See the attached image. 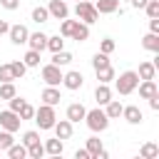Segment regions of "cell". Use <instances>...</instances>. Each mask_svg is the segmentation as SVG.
Listing matches in <instances>:
<instances>
[{
    "mask_svg": "<svg viewBox=\"0 0 159 159\" xmlns=\"http://www.w3.org/2000/svg\"><path fill=\"white\" fill-rule=\"evenodd\" d=\"M84 124L89 127V132L99 134V132H107V129H109V117H107L104 109L97 104L94 109H87V112H84Z\"/></svg>",
    "mask_w": 159,
    "mask_h": 159,
    "instance_id": "cell-1",
    "label": "cell"
},
{
    "mask_svg": "<svg viewBox=\"0 0 159 159\" xmlns=\"http://www.w3.org/2000/svg\"><path fill=\"white\" fill-rule=\"evenodd\" d=\"M112 82H114V89H117L122 97H127V94H132V92L137 89L139 75H137V70H124V72H119V77H114Z\"/></svg>",
    "mask_w": 159,
    "mask_h": 159,
    "instance_id": "cell-2",
    "label": "cell"
},
{
    "mask_svg": "<svg viewBox=\"0 0 159 159\" xmlns=\"http://www.w3.org/2000/svg\"><path fill=\"white\" fill-rule=\"evenodd\" d=\"M35 122H37V127L42 129V132H47V129H52L55 127V122H57V114H55V107L52 104H40L37 109H35V117H32Z\"/></svg>",
    "mask_w": 159,
    "mask_h": 159,
    "instance_id": "cell-3",
    "label": "cell"
},
{
    "mask_svg": "<svg viewBox=\"0 0 159 159\" xmlns=\"http://www.w3.org/2000/svg\"><path fill=\"white\" fill-rule=\"evenodd\" d=\"M75 15H77V20L84 22V25H94L97 17H99V12L94 10V2H92V0H80V2H75Z\"/></svg>",
    "mask_w": 159,
    "mask_h": 159,
    "instance_id": "cell-4",
    "label": "cell"
},
{
    "mask_svg": "<svg viewBox=\"0 0 159 159\" xmlns=\"http://www.w3.org/2000/svg\"><path fill=\"white\" fill-rule=\"evenodd\" d=\"M62 67H57V65H52V62H47V65H42L40 67V77H42V82L45 84H50V87H60L62 84Z\"/></svg>",
    "mask_w": 159,
    "mask_h": 159,
    "instance_id": "cell-5",
    "label": "cell"
},
{
    "mask_svg": "<svg viewBox=\"0 0 159 159\" xmlns=\"http://www.w3.org/2000/svg\"><path fill=\"white\" fill-rule=\"evenodd\" d=\"M62 84H65V89L77 92V89H82V84H84V75H82L80 70H70V72L62 75Z\"/></svg>",
    "mask_w": 159,
    "mask_h": 159,
    "instance_id": "cell-6",
    "label": "cell"
},
{
    "mask_svg": "<svg viewBox=\"0 0 159 159\" xmlns=\"http://www.w3.org/2000/svg\"><path fill=\"white\" fill-rule=\"evenodd\" d=\"M0 129H7V132H17L20 129V117H17V112H12V109H2L0 112Z\"/></svg>",
    "mask_w": 159,
    "mask_h": 159,
    "instance_id": "cell-7",
    "label": "cell"
},
{
    "mask_svg": "<svg viewBox=\"0 0 159 159\" xmlns=\"http://www.w3.org/2000/svg\"><path fill=\"white\" fill-rule=\"evenodd\" d=\"M47 12H50L52 20H65V17H70V5L65 0H50L47 2Z\"/></svg>",
    "mask_w": 159,
    "mask_h": 159,
    "instance_id": "cell-8",
    "label": "cell"
},
{
    "mask_svg": "<svg viewBox=\"0 0 159 159\" xmlns=\"http://www.w3.org/2000/svg\"><path fill=\"white\" fill-rule=\"evenodd\" d=\"M122 119H124L127 124L137 127V124L144 122V114H142V109H139L137 104H127V107H122Z\"/></svg>",
    "mask_w": 159,
    "mask_h": 159,
    "instance_id": "cell-9",
    "label": "cell"
},
{
    "mask_svg": "<svg viewBox=\"0 0 159 159\" xmlns=\"http://www.w3.org/2000/svg\"><path fill=\"white\" fill-rule=\"evenodd\" d=\"M7 35H10V42L12 45H27V37H30V30L25 27V25H10V30H7Z\"/></svg>",
    "mask_w": 159,
    "mask_h": 159,
    "instance_id": "cell-10",
    "label": "cell"
},
{
    "mask_svg": "<svg viewBox=\"0 0 159 159\" xmlns=\"http://www.w3.org/2000/svg\"><path fill=\"white\" fill-rule=\"evenodd\" d=\"M84 112H87V107H84L82 102H72V104H67V109H65V117H67L72 124H77L80 119H84Z\"/></svg>",
    "mask_w": 159,
    "mask_h": 159,
    "instance_id": "cell-11",
    "label": "cell"
},
{
    "mask_svg": "<svg viewBox=\"0 0 159 159\" xmlns=\"http://www.w3.org/2000/svg\"><path fill=\"white\" fill-rule=\"evenodd\" d=\"M94 10H97L99 15H114V12H122L119 0H97V2H94Z\"/></svg>",
    "mask_w": 159,
    "mask_h": 159,
    "instance_id": "cell-12",
    "label": "cell"
},
{
    "mask_svg": "<svg viewBox=\"0 0 159 159\" xmlns=\"http://www.w3.org/2000/svg\"><path fill=\"white\" fill-rule=\"evenodd\" d=\"M40 99H42V104H52V107H57V104H60V99H62L60 87H50V84H47V87L42 89Z\"/></svg>",
    "mask_w": 159,
    "mask_h": 159,
    "instance_id": "cell-13",
    "label": "cell"
},
{
    "mask_svg": "<svg viewBox=\"0 0 159 159\" xmlns=\"http://www.w3.org/2000/svg\"><path fill=\"white\" fill-rule=\"evenodd\" d=\"M52 132H55V137H60V139L65 142V139L72 137V122H70L67 117H65V119H57L55 127H52Z\"/></svg>",
    "mask_w": 159,
    "mask_h": 159,
    "instance_id": "cell-14",
    "label": "cell"
},
{
    "mask_svg": "<svg viewBox=\"0 0 159 159\" xmlns=\"http://www.w3.org/2000/svg\"><path fill=\"white\" fill-rule=\"evenodd\" d=\"M27 47L42 52V50L47 47V35H45V32H30V37H27Z\"/></svg>",
    "mask_w": 159,
    "mask_h": 159,
    "instance_id": "cell-15",
    "label": "cell"
},
{
    "mask_svg": "<svg viewBox=\"0 0 159 159\" xmlns=\"http://www.w3.org/2000/svg\"><path fill=\"white\" fill-rule=\"evenodd\" d=\"M137 89H139V97H142V99H149L152 94H157V92H159V87H157V82H154V80H139Z\"/></svg>",
    "mask_w": 159,
    "mask_h": 159,
    "instance_id": "cell-16",
    "label": "cell"
},
{
    "mask_svg": "<svg viewBox=\"0 0 159 159\" xmlns=\"http://www.w3.org/2000/svg\"><path fill=\"white\" fill-rule=\"evenodd\" d=\"M94 99H97V104H99V107H104V104L112 99V89H109V84H104V82H97Z\"/></svg>",
    "mask_w": 159,
    "mask_h": 159,
    "instance_id": "cell-17",
    "label": "cell"
},
{
    "mask_svg": "<svg viewBox=\"0 0 159 159\" xmlns=\"http://www.w3.org/2000/svg\"><path fill=\"white\" fill-rule=\"evenodd\" d=\"M42 147H45V154H50V157H60V154L65 152V142H62L60 137H55V139H47Z\"/></svg>",
    "mask_w": 159,
    "mask_h": 159,
    "instance_id": "cell-18",
    "label": "cell"
},
{
    "mask_svg": "<svg viewBox=\"0 0 159 159\" xmlns=\"http://www.w3.org/2000/svg\"><path fill=\"white\" fill-rule=\"evenodd\" d=\"M70 40H77V42H87V40H89V25H84V22H80V20H77V25H75V30H72Z\"/></svg>",
    "mask_w": 159,
    "mask_h": 159,
    "instance_id": "cell-19",
    "label": "cell"
},
{
    "mask_svg": "<svg viewBox=\"0 0 159 159\" xmlns=\"http://www.w3.org/2000/svg\"><path fill=\"white\" fill-rule=\"evenodd\" d=\"M137 75H139V80H154V77H157V67H154V62H149V60L139 62Z\"/></svg>",
    "mask_w": 159,
    "mask_h": 159,
    "instance_id": "cell-20",
    "label": "cell"
},
{
    "mask_svg": "<svg viewBox=\"0 0 159 159\" xmlns=\"http://www.w3.org/2000/svg\"><path fill=\"white\" fill-rule=\"evenodd\" d=\"M5 152H7L10 159H27V147H25L22 142H12Z\"/></svg>",
    "mask_w": 159,
    "mask_h": 159,
    "instance_id": "cell-21",
    "label": "cell"
},
{
    "mask_svg": "<svg viewBox=\"0 0 159 159\" xmlns=\"http://www.w3.org/2000/svg\"><path fill=\"white\" fill-rule=\"evenodd\" d=\"M122 107H124V104H122L119 99H109V102L104 104V114H107L109 119H119V117H122Z\"/></svg>",
    "mask_w": 159,
    "mask_h": 159,
    "instance_id": "cell-22",
    "label": "cell"
},
{
    "mask_svg": "<svg viewBox=\"0 0 159 159\" xmlns=\"http://www.w3.org/2000/svg\"><path fill=\"white\" fill-rule=\"evenodd\" d=\"M84 149L89 152V159H97V157H99V152H102L104 147H102V139H99L97 134H92V137L87 139V147H84Z\"/></svg>",
    "mask_w": 159,
    "mask_h": 159,
    "instance_id": "cell-23",
    "label": "cell"
},
{
    "mask_svg": "<svg viewBox=\"0 0 159 159\" xmlns=\"http://www.w3.org/2000/svg\"><path fill=\"white\" fill-rule=\"evenodd\" d=\"M142 47L149 50V52H159V35L157 32H147L142 37Z\"/></svg>",
    "mask_w": 159,
    "mask_h": 159,
    "instance_id": "cell-24",
    "label": "cell"
},
{
    "mask_svg": "<svg viewBox=\"0 0 159 159\" xmlns=\"http://www.w3.org/2000/svg\"><path fill=\"white\" fill-rule=\"evenodd\" d=\"M94 75H97V82H104V84H109L114 77H117V72H114V67L112 65H107V67H99V70H94Z\"/></svg>",
    "mask_w": 159,
    "mask_h": 159,
    "instance_id": "cell-25",
    "label": "cell"
},
{
    "mask_svg": "<svg viewBox=\"0 0 159 159\" xmlns=\"http://www.w3.org/2000/svg\"><path fill=\"white\" fill-rule=\"evenodd\" d=\"M72 60H75V57H72V52H67V50L52 52V65H57V67H67Z\"/></svg>",
    "mask_w": 159,
    "mask_h": 159,
    "instance_id": "cell-26",
    "label": "cell"
},
{
    "mask_svg": "<svg viewBox=\"0 0 159 159\" xmlns=\"http://www.w3.org/2000/svg\"><path fill=\"white\" fill-rule=\"evenodd\" d=\"M139 157H142V159H157V157H159V147H157L154 142H147V144H142Z\"/></svg>",
    "mask_w": 159,
    "mask_h": 159,
    "instance_id": "cell-27",
    "label": "cell"
},
{
    "mask_svg": "<svg viewBox=\"0 0 159 159\" xmlns=\"http://www.w3.org/2000/svg\"><path fill=\"white\" fill-rule=\"evenodd\" d=\"M45 50H50V52H60V50H65V37L62 35H47V47Z\"/></svg>",
    "mask_w": 159,
    "mask_h": 159,
    "instance_id": "cell-28",
    "label": "cell"
},
{
    "mask_svg": "<svg viewBox=\"0 0 159 159\" xmlns=\"http://www.w3.org/2000/svg\"><path fill=\"white\" fill-rule=\"evenodd\" d=\"M47 20H50V12H47V7H42V5L32 7V22L42 25V22H47Z\"/></svg>",
    "mask_w": 159,
    "mask_h": 159,
    "instance_id": "cell-29",
    "label": "cell"
},
{
    "mask_svg": "<svg viewBox=\"0 0 159 159\" xmlns=\"http://www.w3.org/2000/svg\"><path fill=\"white\" fill-rule=\"evenodd\" d=\"M75 25H77V20H70V17H65V20H60V35H62L65 40H70V35H72V30H75Z\"/></svg>",
    "mask_w": 159,
    "mask_h": 159,
    "instance_id": "cell-30",
    "label": "cell"
},
{
    "mask_svg": "<svg viewBox=\"0 0 159 159\" xmlns=\"http://www.w3.org/2000/svg\"><path fill=\"white\" fill-rule=\"evenodd\" d=\"M40 52L37 50H27L25 52V57H22V62H25V67H40Z\"/></svg>",
    "mask_w": 159,
    "mask_h": 159,
    "instance_id": "cell-31",
    "label": "cell"
},
{
    "mask_svg": "<svg viewBox=\"0 0 159 159\" xmlns=\"http://www.w3.org/2000/svg\"><path fill=\"white\" fill-rule=\"evenodd\" d=\"M20 142H22L25 147H35V144H40V132H37V129H27Z\"/></svg>",
    "mask_w": 159,
    "mask_h": 159,
    "instance_id": "cell-32",
    "label": "cell"
},
{
    "mask_svg": "<svg viewBox=\"0 0 159 159\" xmlns=\"http://www.w3.org/2000/svg\"><path fill=\"white\" fill-rule=\"evenodd\" d=\"M17 89H15V82H0V99H10L15 97Z\"/></svg>",
    "mask_w": 159,
    "mask_h": 159,
    "instance_id": "cell-33",
    "label": "cell"
},
{
    "mask_svg": "<svg viewBox=\"0 0 159 159\" xmlns=\"http://www.w3.org/2000/svg\"><path fill=\"white\" fill-rule=\"evenodd\" d=\"M10 70H12V77H15V80L25 77V72H27V67H25L22 60H12V62H10Z\"/></svg>",
    "mask_w": 159,
    "mask_h": 159,
    "instance_id": "cell-34",
    "label": "cell"
},
{
    "mask_svg": "<svg viewBox=\"0 0 159 159\" xmlns=\"http://www.w3.org/2000/svg\"><path fill=\"white\" fill-rule=\"evenodd\" d=\"M107 65H112V62H109V55H104V52H97V55L92 57V67H94V70H99V67H107Z\"/></svg>",
    "mask_w": 159,
    "mask_h": 159,
    "instance_id": "cell-35",
    "label": "cell"
},
{
    "mask_svg": "<svg viewBox=\"0 0 159 159\" xmlns=\"http://www.w3.org/2000/svg\"><path fill=\"white\" fill-rule=\"evenodd\" d=\"M17 117H20V122H25V119H32V117H35V107L25 102V104L17 109Z\"/></svg>",
    "mask_w": 159,
    "mask_h": 159,
    "instance_id": "cell-36",
    "label": "cell"
},
{
    "mask_svg": "<svg viewBox=\"0 0 159 159\" xmlns=\"http://www.w3.org/2000/svg\"><path fill=\"white\" fill-rule=\"evenodd\" d=\"M142 10L147 12V17H159V0H147Z\"/></svg>",
    "mask_w": 159,
    "mask_h": 159,
    "instance_id": "cell-37",
    "label": "cell"
},
{
    "mask_svg": "<svg viewBox=\"0 0 159 159\" xmlns=\"http://www.w3.org/2000/svg\"><path fill=\"white\" fill-rule=\"evenodd\" d=\"M15 142V137H12V132H7V129H0V149L5 152L10 144Z\"/></svg>",
    "mask_w": 159,
    "mask_h": 159,
    "instance_id": "cell-38",
    "label": "cell"
},
{
    "mask_svg": "<svg viewBox=\"0 0 159 159\" xmlns=\"http://www.w3.org/2000/svg\"><path fill=\"white\" fill-rule=\"evenodd\" d=\"M27 157H30V159H42V157H45V147H42V142L35 144V147H27Z\"/></svg>",
    "mask_w": 159,
    "mask_h": 159,
    "instance_id": "cell-39",
    "label": "cell"
},
{
    "mask_svg": "<svg viewBox=\"0 0 159 159\" xmlns=\"http://www.w3.org/2000/svg\"><path fill=\"white\" fill-rule=\"evenodd\" d=\"M0 82H15V77H12V70H10V62L0 65Z\"/></svg>",
    "mask_w": 159,
    "mask_h": 159,
    "instance_id": "cell-40",
    "label": "cell"
},
{
    "mask_svg": "<svg viewBox=\"0 0 159 159\" xmlns=\"http://www.w3.org/2000/svg\"><path fill=\"white\" fill-rule=\"evenodd\" d=\"M114 47H117V45H114V40H112V37H104V40L99 42V52H104V55H112V52H114Z\"/></svg>",
    "mask_w": 159,
    "mask_h": 159,
    "instance_id": "cell-41",
    "label": "cell"
},
{
    "mask_svg": "<svg viewBox=\"0 0 159 159\" xmlns=\"http://www.w3.org/2000/svg\"><path fill=\"white\" fill-rule=\"evenodd\" d=\"M25 102H27L25 97H20V94H15V97H10V99H7V104H10L7 109H12V112H17V109H20V107H22Z\"/></svg>",
    "mask_w": 159,
    "mask_h": 159,
    "instance_id": "cell-42",
    "label": "cell"
},
{
    "mask_svg": "<svg viewBox=\"0 0 159 159\" xmlns=\"http://www.w3.org/2000/svg\"><path fill=\"white\" fill-rule=\"evenodd\" d=\"M0 7H5V10H17V7H20V0H0Z\"/></svg>",
    "mask_w": 159,
    "mask_h": 159,
    "instance_id": "cell-43",
    "label": "cell"
},
{
    "mask_svg": "<svg viewBox=\"0 0 159 159\" xmlns=\"http://www.w3.org/2000/svg\"><path fill=\"white\" fill-rule=\"evenodd\" d=\"M149 32L159 35V17H149Z\"/></svg>",
    "mask_w": 159,
    "mask_h": 159,
    "instance_id": "cell-44",
    "label": "cell"
},
{
    "mask_svg": "<svg viewBox=\"0 0 159 159\" xmlns=\"http://www.w3.org/2000/svg\"><path fill=\"white\" fill-rule=\"evenodd\" d=\"M149 107H152V109H154V112H159V92H157V94H152V97H149Z\"/></svg>",
    "mask_w": 159,
    "mask_h": 159,
    "instance_id": "cell-45",
    "label": "cell"
},
{
    "mask_svg": "<svg viewBox=\"0 0 159 159\" xmlns=\"http://www.w3.org/2000/svg\"><path fill=\"white\" fill-rule=\"evenodd\" d=\"M75 159H89V152L87 149H77L75 152Z\"/></svg>",
    "mask_w": 159,
    "mask_h": 159,
    "instance_id": "cell-46",
    "label": "cell"
},
{
    "mask_svg": "<svg viewBox=\"0 0 159 159\" xmlns=\"http://www.w3.org/2000/svg\"><path fill=\"white\" fill-rule=\"evenodd\" d=\"M129 5H132L134 10H142V7L147 5V0H129Z\"/></svg>",
    "mask_w": 159,
    "mask_h": 159,
    "instance_id": "cell-47",
    "label": "cell"
},
{
    "mask_svg": "<svg viewBox=\"0 0 159 159\" xmlns=\"http://www.w3.org/2000/svg\"><path fill=\"white\" fill-rule=\"evenodd\" d=\"M7 30H10V25L5 20H0V35H7Z\"/></svg>",
    "mask_w": 159,
    "mask_h": 159,
    "instance_id": "cell-48",
    "label": "cell"
},
{
    "mask_svg": "<svg viewBox=\"0 0 159 159\" xmlns=\"http://www.w3.org/2000/svg\"><path fill=\"white\" fill-rule=\"evenodd\" d=\"M0 154H2V149H0Z\"/></svg>",
    "mask_w": 159,
    "mask_h": 159,
    "instance_id": "cell-49",
    "label": "cell"
},
{
    "mask_svg": "<svg viewBox=\"0 0 159 159\" xmlns=\"http://www.w3.org/2000/svg\"><path fill=\"white\" fill-rule=\"evenodd\" d=\"M75 2H80V0H75Z\"/></svg>",
    "mask_w": 159,
    "mask_h": 159,
    "instance_id": "cell-50",
    "label": "cell"
}]
</instances>
